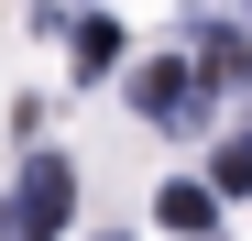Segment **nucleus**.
I'll use <instances>...</instances> for the list:
<instances>
[{
  "label": "nucleus",
  "instance_id": "nucleus-2",
  "mask_svg": "<svg viewBox=\"0 0 252 241\" xmlns=\"http://www.w3.org/2000/svg\"><path fill=\"white\" fill-rule=\"evenodd\" d=\"M132 110H143V120H164V132H187V120H197V66H176V55L132 66Z\"/></svg>",
  "mask_w": 252,
  "mask_h": 241
},
{
  "label": "nucleus",
  "instance_id": "nucleus-1",
  "mask_svg": "<svg viewBox=\"0 0 252 241\" xmlns=\"http://www.w3.org/2000/svg\"><path fill=\"white\" fill-rule=\"evenodd\" d=\"M66 219H77V165L66 153H33V176L0 197V241H55Z\"/></svg>",
  "mask_w": 252,
  "mask_h": 241
},
{
  "label": "nucleus",
  "instance_id": "nucleus-5",
  "mask_svg": "<svg viewBox=\"0 0 252 241\" xmlns=\"http://www.w3.org/2000/svg\"><path fill=\"white\" fill-rule=\"evenodd\" d=\"M121 66V22H77V77H110Z\"/></svg>",
  "mask_w": 252,
  "mask_h": 241
},
{
  "label": "nucleus",
  "instance_id": "nucleus-3",
  "mask_svg": "<svg viewBox=\"0 0 252 241\" xmlns=\"http://www.w3.org/2000/svg\"><path fill=\"white\" fill-rule=\"evenodd\" d=\"M241 77H252V44H241L230 22H208L197 33V88H241Z\"/></svg>",
  "mask_w": 252,
  "mask_h": 241
},
{
  "label": "nucleus",
  "instance_id": "nucleus-4",
  "mask_svg": "<svg viewBox=\"0 0 252 241\" xmlns=\"http://www.w3.org/2000/svg\"><path fill=\"white\" fill-rule=\"evenodd\" d=\"M208 209H220L208 186H164V197H154V219H164V230H208Z\"/></svg>",
  "mask_w": 252,
  "mask_h": 241
},
{
  "label": "nucleus",
  "instance_id": "nucleus-6",
  "mask_svg": "<svg viewBox=\"0 0 252 241\" xmlns=\"http://www.w3.org/2000/svg\"><path fill=\"white\" fill-rule=\"evenodd\" d=\"M208 197H252V132L220 143V176H208Z\"/></svg>",
  "mask_w": 252,
  "mask_h": 241
},
{
  "label": "nucleus",
  "instance_id": "nucleus-7",
  "mask_svg": "<svg viewBox=\"0 0 252 241\" xmlns=\"http://www.w3.org/2000/svg\"><path fill=\"white\" fill-rule=\"evenodd\" d=\"M110 241H121V230H110Z\"/></svg>",
  "mask_w": 252,
  "mask_h": 241
}]
</instances>
